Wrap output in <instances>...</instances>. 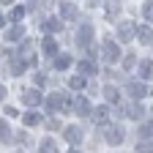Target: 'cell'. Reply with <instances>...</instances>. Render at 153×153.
<instances>
[{
	"mask_svg": "<svg viewBox=\"0 0 153 153\" xmlns=\"http://www.w3.org/2000/svg\"><path fill=\"white\" fill-rule=\"evenodd\" d=\"M104 99H107V101H112V104H115V101H120L118 88H115V85H107V88H104Z\"/></svg>",
	"mask_w": 153,
	"mask_h": 153,
	"instance_id": "obj_15",
	"label": "cell"
},
{
	"mask_svg": "<svg viewBox=\"0 0 153 153\" xmlns=\"http://www.w3.org/2000/svg\"><path fill=\"white\" fill-rule=\"evenodd\" d=\"M74 107V101L68 99L66 93H52L49 99H47V109L49 112H68Z\"/></svg>",
	"mask_w": 153,
	"mask_h": 153,
	"instance_id": "obj_1",
	"label": "cell"
},
{
	"mask_svg": "<svg viewBox=\"0 0 153 153\" xmlns=\"http://www.w3.org/2000/svg\"><path fill=\"white\" fill-rule=\"evenodd\" d=\"M25 66H27L25 60H11V66H8V71H11L14 76H19V74H22V71H25Z\"/></svg>",
	"mask_w": 153,
	"mask_h": 153,
	"instance_id": "obj_20",
	"label": "cell"
},
{
	"mask_svg": "<svg viewBox=\"0 0 153 153\" xmlns=\"http://www.w3.org/2000/svg\"><path fill=\"white\" fill-rule=\"evenodd\" d=\"M79 71H82V76H90V74H96L99 68H96L93 60H79Z\"/></svg>",
	"mask_w": 153,
	"mask_h": 153,
	"instance_id": "obj_17",
	"label": "cell"
},
{
	"mask_svg": "<svg viewBox=\"0 0 153 153\" xmlns=\"http://www.w3.org/2000/svg\"><path fill=\"white\" fill-rule=\"evenodd\" d=\"M3 25H6V22H3V16H0V27H3Z\"/></svg>",
	"mask_w": 153,
	"mask_h": 153,
	"instance_id": "obj_34",
	"label": "cell"
},
{
	"mask_svg": "<svg viewBox=\"0 0 153 153\" xmlns=\"http://www.w3.org/2000/svg\"><path fill=\"white\" fill-rule=\"evenodd\" d=\"M104 140H107L109 145H120V142L126 140V134H123L120 126H104Z\"/></svg>",
	"mask_w": 153,
	"mask_h": 153,
	"instance_id": "obj_3",
	"label": "cell"
},
{
	"mask_svg": "<svg viewBox=\"0 0 153 153\" xmlns=\"http://www.w3.org/2000/svg\"><path fill=\"white\" fill-rule=\"evenodd\" d=\"M79 47H90V41H93V27L90 25H82L79 30H76V38H74Z\"/></svg>",
	"mask_w": 153,
	"mask_h": 153,
	"instance_id": "obj_6",
	"label": "cell"
},
{
	"mask_svg": "<svg viewBox=\"0 0 153 153\" xmlns=\"http://www.w3.org/2000/svg\"><path fill=\"white\" fill-rule=\"evenodd\" d=\"M115 14H120V3H107V16L112 19Z\"/></svg>",
	"mask_w": 153,
	"mask_h": 153,
	"instance_id": "obj_29",
	"label": "cell"
},
{
	"mask_svg": "<svg viewBox=\"0 0 153 153\" xmlns=\"http://www.w3.org/2000/svg\"><path fill=\"white\" fill-rule=\"evenodd\" d=\"M137 36H140V41H142V44H153V30H150V27L142 25V27L137 30Z\"/></svg>",
	"mask_w": 153,
	"mask_h": 153,
	"instance_id": "obj_18",
	"label": "cell"
},
{
	"mask_svg": "<svg viewBox=\"0 0 153 153\" xmlns=\"http://www.w3.org/2000/svg\"><path fill=\"white\" fill-rule=\"evenodd\" d=\"M90 118H93L96 123H107V118H109V109H107V107H96Z\"/></svg>",
	"mask_w": 153,
	"mask_h": 153,
	"instance_id": "obj_12",
	"label": "cell"
},
{
	"mask_svg": "<svg viewBox=\"0 0 153 153\" xmlns=\"http://www.w3.org/2000/svg\"><path fill=\"white\" fill-rule=\"evenodd\" d=\"M63 134H66V140H68L71 145H79V142L85 140V137H82V128H79V126H66V128H63Z\"/></svg>",
	"mask_w": 153,
	"mask_h": 153,
	"instance_id": "obj_8",
	"label": "cell"
},
{
	"mask_svg": "<svg viewBox=\"0 0 153 153\" xmlns=\"http://www.w3.org/2000/svg\"><path fill=\"white\" fill-rule=\"evenodd\" d=\"M142 16L148 19V22H153V3H145L142 6Z\"/></svg>",
	"mask_w": 153,
	"mask_h": 153,
	"instance_id": "obj_30",
	"label": "cell"
},
{
	"mask_svg": "<svg viewBox=\"0 0 153 153\" xmlns=\"http://www.w3.org/2000/svg\"><path fill=\"white\" fill-rule=\"evenodd\" d=\"M22 101H25L27 107H38V104L44 101V96L38 93V90H25V93H22Z\"/></svg>",
	"mask_w": 153,
	"mask_h": 153,
	"instance_id": "obj_10",
	"label": "cell"
},
{
	"mask_svg": "<svg viewBox=\"0 0 153 153\" xmlns=\"http://www.w3.org/2000/svg\"><path fill=\"white\" fill-rule=\"evenodd\" d=\"M134 36H137V25H134V22H120L118 25V41H131V38Z\"/></svg>",
	"mask_w": 153,
	"mask_h": 153,
	"instance_id": "obj_5",
	"label": "cell"
},
{
	"mask_svg": "<svg viewBox=\"0 0 153 153\" xmlns=\"http://www.w3.org/2000/svg\"><path fill=\"white\" fill-rule=\"evenodd\" d=\"M41 153H57V145H55V142L47 137V140L41 142Z\"/></svg>",
	"mask_w": 153,
	"mask_h": 153,
	"instance_id": "obj_26",
	"label": "cell"
},
{
	"mask_svg": "<svg viewBox=\"0 0 153 153\" xmlns=\"http://www.w3.org/2000/svg\"><path fill=\"white\" fill-rule=\"evenodd\" d=\"M123 115H126V118H131V120H140L142 115H145V109H142L140 101H134V104H126V107H123Z\"/></svg>",
	"mask_w": 153,
	"mask_h": 153,
	"instance_id": "obj_7",
	"label": "cell"
},
{
	"mask_svg": "<svg viewBox=\"0 0 153 153\" xmlns=\"http://www.w3.org/2000/svg\"><path fill=\"white\" fill-rule=\"evenodd\" d=\"M128 93H131L134 101H140V99H145L150 90H148V85H145L142 79H131V82H128Z\"/></svg>",
	"mask_w": 153,
	"mask_h": 153,
	"instance_id": "obj_4",
	"label": "cell"
},
{
	"mask_svg": "<svg viewBox=\"0 0 153 153\" xmlns=\"http://www.w3.org/2000/svg\"><path fill=\"white\" fill-rule=\"evenodd\" d=\"M68 153H76V150H68Z\"/></svg>",
	"mask_w": 153,
	"mask_h": 153,
	"instance_id": "obj_35",
	"label": "cell"
},
{
	"mask_svg": "<svg viewBox=\"0 0 153 153\" xmlns=\"http://www.w3.org/2000/svg\"><path fill=\"white\" fill-rule=\"evenodd\" d=\"M137 153H153V142H140L137 145Z\"/></svg>",
	"mask_w": 153,
	"mask_h": 153,
	"instance_id": "obj_31",
	"label": "cell"
},
{
	"mask_svg": "<svg viewBox=\"0 0 153 153\" xmlns=\"http://www.w3.org/2000/svg\"><path fill=\"white\" fill-rule=\"evenodd\" d=\"M25 11H27V6H16V8L11 11V19H14V22H19V19L25 16Z\"/></svg>",
	"mask_w": 153,
	"mask_h": 153,
	"instance_id": "obj_28",
	"label": "cell"
},
{
	"mask_svg": "<svg viewBox=\"0 0 153 153\" xmlns=\"http://www.w3.org/2000/svg\"><path fill=\"white\" fill-rule=\"evenodd\" d=\"M68 85H71V90H82V88H85V76H82V74H79V76H71Z\"/></svg>",
	"mask_w": 153,
	"mask_h": 153,
	"instance_id": "obj_24",
	"label": "cell"
},
{
	"mask_svg": "<svg viewBox=\"0 0 153 153\" xmlns=\"http://www.w3.org/2000/svg\"><path fill=\"white\" fill-rule=\"evenodd\" d=\"M150 74H153V63H150V60H142V63H140V76H142V79H148Z\"/></svg>",
	"mask_w": 153,
	"mask_h": 153,
	"instance_id": "obj_23",
	"label": "cell"
},
{
	"mask_svg": "<svg viewBox=\"0 0 153 153\" xmlns=\"http://www.w3.org/2000/svg\"><path fill=\"white\" fill-rule=\"evenodd\" d=\"M22 120H25V126H38V123H41V115H38V112H25L22 115Z\"/></svg>",
	"mask_w": 153,
	"mask_h": 153,
	"instance_id": "obj_16",
	"label": "cell"
},
{
	"mask_svg": "<svg viewBox=\"0 0 153 153\" xmlns=\"http://www.w3.org/2000/svg\"><path fill=\"white\" fill-rule=\"evenodd\" d=\"M76 115H93V109H90V101L85 99V96H76L74 99V107H71Z\"/></svg>",
	"mask_w": 153,
	"mask_h": 153,
	"instance_id": "obj_9",
	"label": "cell"
},
{
	"mask_svg": "<svg viewBox=\"0 0 153 153\" xmlns=\"http://www.w3.org/2000/svg\"><path fill=\"white\" fill-rule=\"evenodd\" d=\"M41 47H44V52H47L49 57H55V55H57V44L52 41V38H44V44H41Z\"/></svg>",
	"mask_w": 153,
	"mask_h": 153,
	"instance_id": "obj_22",
	"label": "cell"
},
{
	"mask_svg": "<svg viewBox=\"0 0 153 153\" xmlns=\"http://www.w3.org/2000/svg\"><path fill=\"white\" fill-rule=\"evenodd\" d=\"M3 96H6V88H3V85H0V99H3Z\"/></svg>",
	"mask_w": 153,
	"mask_h": 153,
	"instance_id": "obj_33",
	"label": "cell"
},
{
	"mask_svg": "<svg viewBox=\"0 0 153 153\" xmlns=\"http://www.w3.org/2000/svg\"><path fill=\"white\" fill-rule=\"evenodd\" d=\"M71 66V55H57L55 57V68L57 71H63V68H68Z\"/></svg>",
	"mask_w": 153,
	"mask_h": 153,
	"instance_id": "obj_19",
	"label": "cell"
},
{
	"mask_svg": "<svg viewBox=\"0 0 153 153\" xmlns=\"http://www.w3.org/2000/svg\"><path fill=\"white\" fill-rule=\"evenodd\" d=\"M6 41H25V27L14 25L11 30H6Z\"/></svg>",
	"mask_w": 153,
	"mask_h": 153,
	"instance_id": "obj_11",
	"label": "cell"
},
{
	"mask_svg": "<svg viewBox=\"0 0 153 153\" xmlns=\"http://www.w3.org/2000/svg\"><path fill=\"white\" fill-rule=\"evenodd\" d=\"M11 140V128H8V120H0V142H8Z\"/></svg>",
	"mask_w": 153,
	"mask_h": 153,
	"instance_id": "obj_21",
	"label": "cell"
},
{
	"mask_svg": "<svg viewBox=\"0 0 153 153\" xmlns=\"http://www.w3.org/2000/svg\"><path fill=\"white\" fill-rule=\"evenodd\" d=\"M44 30H47V33H57V30H63V27H60V19H57V16L44 19Z\"/></svg>",
	"mask_w": 153,
	"mask_h": 153,
	"instance_id": "obj_13",
	"label": "cell"
},
{
	"mask_svg": "<svg viewBox=\"0 0 153 153\" xmlns=\"http://www.w3.org/2000/svg\"><path fill=\"white\" fill-rule=\"evenodd\" d=\"M140 137H142V142H148V140L153 137V123H145V126L140 128Z\"/></svg>",
	"mask_w": 153,
	"mask_h": 153,
	"instance_id": "obj_25",
	"label": "cell"
},
{
	"mask_svg": "<svg viewBox=\"0 0 153 153\" xmlns=\"http://www.w3.org/2000/svg\"><path fill=\"white\" fill-rule=\"evenodd\" d=\"M118 55H120V49H118V44H115V38H104L101 57H104L107 63H115V60H118Z\"/></svg>",
	"mask_w": 153,
	"mask_h": 153,
	"instance_id": "obj_2",
	"label": "cell"
},
{
	"mask_svg": "<svg viewBox=\"0 0 153 153\" xmlns=\"http://www.w3.org/2000/svg\"><path fill=\"white\" fill-rule=\"evenodd\" d=\"M47 126H49V128H52V131H55V128H60V123H57V120H55V118H49V120H47Z\"/></svg>",
	"mask_w": 153,
	"mask_h": 153,
	"instance_id": "obj_32",
	"label": "cell"
},
{
	"mask_svg": "<svg viewBox=\"0 0 153 153\" xmlns=\"http://www.w3.org/2000/svg\"><path fill=\"white\" fill-rule=\"evenodd\" d=\"M134 66H137V57H134V55H126L123 57V71H131Z\"/></svg>",
	"mask_w": 153,
	"mask_h": 153,
	"instance_id": "obj_27",
	"label": "cell"
},
{
	"mask_svg": "<svg viewBox=\"0 0 153 153\" xmlns=\"http://www.w3.org/2000/svg\"><path fill=\"white\" fill-rule=\"evenodd\" d=\"M60 16L63 19H74L76 16V6L74 3H60Z\"/></svg>",
	"mask_w": 153,
	"mask_h": 153,
	"instance_id": "obj_14",
	"label": "cell"
}]
</instances>
